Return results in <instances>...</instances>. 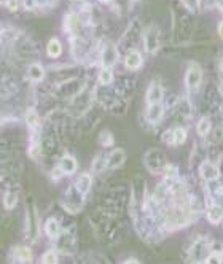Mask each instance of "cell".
Masks as SVG:
<instances>
[{"label": "cell", "mask_w": 223, "mask_h": 264, "mask_svg": "<svg viewBox=\"0 0 223 264\" xmlns=\"http://www.w3.org/2000/svg\"><path fill=\"white\" fill-rule=\"evenodd\" d=\"M123 264H140L137 260H127L126 263H123Z\"/></svg>", "instance_id": "obj_32"}, {"label": "cell", "mask_w": 223, "mask_h": 264, "mask_svg": "<svg viewBox=\"0 0 223 264\" xmlns=\"http://www.w3.org/2000/svg\"><path fill=\"white\" fill-rule=\"evenodd\" d=\"M16 202H18V196H16L15 193H6V194H5L3 204H5L6 208H8V210H11V208H15Z\"/></svg>", "instance_id": "obj_20"}, {"label": "cell", "mask_w": 223, "mask_h": 264, "mask_svg": "<svg viewBox=\"0 0 223 264\" xmlns=\"http://www.w3.org/2000/svg\"><path fill=\"white\" fill-rule=\"evenodd\" d=\"M45 231H46V234H48V237H51V239L59 237V233H61L59 223L55 218H48L45 223Z\"/></svg>", "instance_id": "obj_13"}, {"label": "cell", "mask_w": 223, "mask_h": 264, "mask_svg": "<svg viewBox=\"0 0 223 264\" xmlns=\"http://www.w3.org/2000/svg\"><path fill=\"white\" fill-rule=\"evenodd\" d=\"M220 69H222V73H223V59H222V62H220Z\"/></svg>", "instance_id": "obj_35"}, {"label": "cell", "mask_w": 223, "mask_h": 264, "mask_svg": "<svg viewBox=\"0 0 223 264\" xmlns=\"http://www.w3.org/2000/svg\"><path fill=\"white\" fill-rule=\"evenodd\" d=\"M18 5H19L18 0H6V6H8L11 11H15L18 8Z\"/></svg>", "instance_id": "obj_30"}, {"label": "cell", "mask_w": 223, "mask_h": 264, "mask_svg": "<svg viewBox=\"0 0 223 264\" xmlns=\"http://www.w3.org/2000/svg\"><path fill=\"white\" fill-rule=\"evenodd\" d=\"M145 164L153 172H159L161 169L164 171V156L158 150H152L145 154Z\"/></svg>", "instance_id": "obj_2"}, {"label": "cell", "mask_w": 223, "mask_h": 264, "mask_svg": "<svg viewBox=\"0 0 223 264\" xmlns=\"http://www.w3.org/2000/svg\"><path fill=\"white\" fill-rule=\"evenodd\" d=\"M23 5L26 10H32V8H35V5L38 3H37V0H23Z\"/></svg>", "instance_id": "obj_28"}, {"label": "cell", "mask_w": 223, "mask_h": 264, "mask_svg": "<svg viewBox=\"0 0 223 264\" xmlns=\"http://www.w3.org/2000/svg\"><path fill=\"white\" fill-rule=\"evenodd\" d=\"M126 161V153L121 148H117L113 150L109 156H107V169H118L125 164Z\"/></svg>", "instance_id": "obj_6"}, {"label": "cell", "mask_w": 223, "mask_h": 264, "mask_svg": "<svg viewBox=\"0 0 223 264\" xmlns=\"http://www.w3.org/2000/svg\"><path fill=\"white\" fill-rule=\"evenodd\" d=\"M107 167V158L104 156H97L93 162V171L94 172H102L104 169Z\"/></svg>", "instance_id": "obj_23"}, {"label": "cell", "mask_w": 223, "mask_h": 264, "mask_svg": "<svg viewBox=\"0 0 223 264\" xmlns=\"http://www.w3.org/2000/svg\"><path fill=\"white\" fill-rule=\"evenodd\" d=\"M215 205H219L223 208V191H219V193H215Z\"/></svg>", "instance_id": "obj_29"}, {"label": "cell", "mask_w": 223, "mask_h": 264, "mask_svg": "<svg viewBox=\"0 0 223 264\" xmlns=\"http://www.w3.org/2000/svg\"><path fill=\"white\" fill-rule=\"evenodd\" d=\"M161 99H163V88H161L158 83H153L147 91V102L150 104H159Z\"/></svg>", "instance_id": "obj_8"}, {"label": "cell", "mask_w": 223, "mask_h": 264, "mask_svg": "<svg viewBox=\"0 0 223 264\" xmlns=\"http://www.w3.org/2000/svg\"><path fill=\"white\" fill-rule=\"evenodd\" d=\"M182 2L185 3L187 8H190V10H193V11L198 8V5H199V0H182Z\"/></svg>", "instance_id": "obj_27"}, {"label": "cell", "mask_w": 223, "mask_h": 264, "mask_svg": "<svg viewBox=\"0 0 223 264\" xmlns=\"http://www.w3.org/2000/svg\"><path fill=\"white\" fill-rule=\"evenodd\" d=\"M159 48V30L157 26H152L145 33V50L147 53H157Z\"/></svg>", "instance_id": "obj_3"}, {"label": "cell", "mask_w": 223, "mask_h": 264, "mask_svg": "<svg viewBox=\"0 0 223 264\" xmlns=\"http://www.w3.org/2000/svg\"><path fill=\"white\" fill-rule=\"evenodd\" d=\"M75 188H77V191L78 194H88V191L91 189V177L88 174H82L80 177L77 178V183H75Z\"/></svg>", "instance_id": "obj_10"}, {"label": "cell", "mask_w": 223, "mask_h": 264, "mask_svg": "<svg viewBox=\"0 0 223 264\" xmlns=\"http://www.w3.org/2000/svg\"><path fill=\"white\" fill-rule=\"evenodd\" d=\"M199 174H201V177L204 178L206 181H214V180H217L220 177V172H219V167L214 164V162H202L201 167H199Z\"/></svg>", "instance_id": "obj_4"}, {"label": "cell", "mask_w": 223, "mask_h": 264, "mask_svg": "<svg viewBox=\"0 0 223 264\" xmlns=\"http://www.w3.org/2000/svg\"><path fill=\"white\" fill-rule=\"evenodd\" d=\"M164 175H166L167 178H174L175 175H177V169H175L174 166H167L164 169Z\"/></svg>", "instance_id": "obj_26"}, {"label": "cell", "mask_w": 223, "mask_h": 264, "mask_svg": "<svg viewBox=\"0 0 223 264\" xmlns=\"http://www.w3.org/2000/svg\"><path fill=\"white\" fill-rule=\"evenodd\" d=\"M219 8L223 11V0H220V2H219Z\"/></svg>", "instance_id": "obj_34"}, {"label": "cell", "mask_w": 223, "mask_h": 264, "mask_svg": "<svg viewBox=\"0 0 223 264\" xmlns=\"http://www.w3.org/2000/svg\"><path fill=\"white\" fill-rule=\"evenodd\" d=\"M37 3L45 6V5H50V3H51V0H37Z\"/></svg>", "instance_id": "obj_31"}, {"label": "cell", "mask_w": 223, "mask_h": 264, "mask_svg": "<svg viewBox=\"0 0 223 264\" xmlns=\"http://www.w3.org/2000/svg\"><path fill=\"white\" fill-rule=\"evenodd\" d=\"M201 81H202V70H201V67L198 64H191L190 67H188L187 73H185L187 89L196 91L201 86Z\"/></svg>", "instance_id": "obj_1"}, {"label": "cell", "mask_w": 223, "mask_h": 264, "mask_svg": "<svg viewBox=\"0 0 223 264\" xmlns=\"http://www.w3.org/2000/svg\"><path fill=\"white\" fill-rule=\"evenodd\" d=\"M219 33H220V37L223 38V21H222L220 26H219Z\"/></svg>", "instance_id": "obj_33"}, {"label": "cell", "mask_w": 223, "mask_h": 264, "mask_svg": "<svg viewBox=\"0 0 223 264\" xmlns=\"http://www.w3.org/2000/svg\"><path fill=\"white\" fill-rule=\"evenodd\" d=\"M26 123H28V126L32 127V129L38 124V115L35 113V110H29L26 113Z\"/></svg>", "instance_id": "obj_22"}, {"label": "cell", "mask_w": 223, "mask_h": 264, "mask_svg": "<svg viewBox=\"0 0 223 264\" xmlns=\"http://www.w3.org/2000/svg\"><path fill=\"white\" fill-rule=\"evenodd\" d=\"M100 2H110V0H100Z\"/></svg>", "instance_id": "obj_36"}, {"label": "cell", "mask_w": 223, "mask_h": 264, "mask_svg": "<svg viewBox=\"0 0 223 264\" xmlns=\"http://www.w3.org/2000/svg\"><path fill=\"white\" fill-rule=\"evenodd\" d=\"M99 144L102 145V147H110V145L113 144V135H112L109 131L100 132V135H99Z\"/></svg>", "instance_id": "obj_24"}, {"label": "cell", "mask_w": 223, "mask_h": 264, "mask_svg": "<svg viewBox=\"0 0 223 264\" xmlns=\"http://www.w3.org/2000/svg\"><path fill=\"white\" fill-rule=\"evenodd\" d=\"M42 264H58V255L53 250H48L45 252L42 256Z\"/></svg>", "instance_id": "obj_21"}, {"label": "cell", "mask_w": 223, "mask_h": 264, "mask_svg": "<svg viewBox=\"0 0 223 264\" xmlns=\"http://www.w3.org/2000/svg\"><path fill=\"white\" fill-rule=\"evenodd\" d=\"M207 218L211 223H214V225H217V223L223 220V208L219 205H212L207 212Z\"/></svg>", "instance_id": "obj_15"}, {"label": "cell", "mask_w": 223, "mask_h": 264, "mask_svg": "<svg viewBox=\"0 0 223 264\" xmlns=\"http://www.w3.org/2000/svg\"><path fill=\"white\" fill-rule=\"evenodd\" d=\"M125 65L131 70H137L142 65V56L139 51H129L125 58Z\"/></svg>", "instance_id": "obj_9"}, {"label": "cell", "mask_w": 223, "mask_h": 264, "mask_svg": "<svg viewBox=\"0 0 223 264\" xmlns=\"http://www.w3.org/2000/svg\"><path fill=\"white\" fill-rule=\"evenodd\" d=\"M164 115V107L161 104H150L147 108V119L150 121V123L157 124L161 121Z\"/></svg>", "instance_id": "obj_7"}, {"label": "cell", "mask_w": 223, "mask_h": 264, "mask_svg": "<svg viewBox=\"0 0 223 264\" xmlns=\"http://www.w3.org/2000/svg\"><path fill=\"white\" fill-rule=\"evenodd\" d=\"M46 53H48L50 58H58L61 53H63V45L58 38H51L48 45H46Z\"/></svg>", "instance_id": "obj_14"}, {"label": "cell", "mask_w": 223, "mask_h": 264, "mask_svg": "<svg viewBox=\"0 0 223 264\" xmlns=\"http://www.w3.org/2000/svg\"><path fill=\"white\" fill-rule=\"evenodd\" d=\"M28 77L32 81H42L45 78V70L40 64H31L28 69Z\"/></svg>", "instance_id": "obj_12"}, {"label": "cell", "mask_w": 223, "mask_h": 264, "mask_svg": "<svg viewBox=\"0 0 223 264\" xmlns=\"http://www.w3.org/2000/svg\"><path fill=\"white\" fill-rule=\"evenodd\" d=\"M59 169L63 171V174H67V175L75 174V171H77V161H75V158L64 156L63 159H61V162H59Z\"/></svg>", "instance_id": "obj_11"}, {"label": "cell", "mask_w": 223, "mask_h": 264, "mask_svg": "<svg viewBox=\"0 0 223 264\" xmlns=\"http://www.w3.org/2000/svg\"><path fill=\"white\" fill-rule=\"evenodd\" d=\"M100 60H102V65L104 67H112L118 60V50H117V46H115L113 43H107L104 51H102V58H100Z\"/></svg>", "instance_id": "obj_5"}, {"label": "cell", "mask_w": 223, "mask_h": 264, "mask_svg": "<svg viewBox=\"0 0 223 264\" xmlns=\"http://www.w3.org/2000/svg\"><path fill=\"white\" fill-rule=\"evenodd\" d=\"M211 129H212V123H211V119H207V118L199 119L198 124H196V131H198L201 137H206V135L211 132Z\"/></svg>", "instance_id": "obj_17"}, {"label": "cell", "mask_w": 223, "mask_h": 264, "mask_svg": "<svg viewBox=\"0 0 223 264\" xmlns=\"http://www.w3.org/2000/svg\"><path fill=\"white\" fill-rule=\"evenodd\" d=\"M185 140H187V131L184 129V127H177V129H174V144L182 145V144H185Z\"/></svg>", "instance_id": "obj_19"}, {"label": "cell", "mask_w": 223, "mask_h": 264, "mask_svg": "<svg viewBox=\"0 0 223 264\" xmlns=\"http://www.w3.org/2000/svg\"><path fill=\"white\" fill-rule=\"evenodd\" d=\"M206 264H222V256L217 255V253L209 255L206 258Z\"/></svg>", "instance_id": "obj_25"}, {"label": "cell", "mask_w": 223, "mask_h": 264, "mask_svg": "<svg viewBox=\"0 0 223 264\" xmlns=\"http://www.w3.org/2000/svg\"><path fill=\"white\" fill-rule=\"evenodd\" d=\"M15 258L21 263H29L32 260V252L28 247H16L15 248Z\"/></svg>", "instance_id": "obj_16"}, {"label": "cell", "mask_w": 223, "mask_h": 264, "mask_svg": "<svg viewBox=\"0 0 223 264\" xmlns=\"http://www.w3.org/2000/svg\"><path fill=\"white\" fill-rule=\"evenodd\" d=\"M112 81H113V72L110 70V67H104V69L99 72V83L110 85Z\"/></svg>", "instance_id": "obj_18"}]
</instances>
